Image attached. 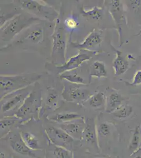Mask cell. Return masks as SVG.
<instances>
[{"instance_id": "1", "label": "cell", "mask_w": 141, "mask_h": 158, "mask_svg": "<svg viewBox=\"0 0 141 158\" xmlns=\"http://www.w3.org/2000/svg\"><path fill=\"white\" fill-rule=\"evenodd\" d=\"M38 73H27L15 76H1V95L2 98L9 94L27 88L40 79Z\"/></svg>"}, {"instance_id": "2", "label": "cell", "mask_w": 141, "mask_h": 158, "mask_svg": "<svg viewBox=\"0 0 141 158\" xmlns=\"http://www.w3.org/2000/svg\"><path fill=\"white\" fill-rule=\"evenodd\" d=\"M29 14L16 15L1 27V39L4 42L11 41L22 32L39 20Z\"/></svg>"}, {"instance_id": "3", "label": "cell", "mask_w": 141, "mask_h": 158, "mask_svg": "<svg viewBox=\"0 0 141 158\" xmlns=\"http://www.w3.org/2000/svg\"><path fill=\"white\" fill-rule=\"evenodd\" d=\"M22 8L30 11L40 18L53 21L57 18L58 13L53 7L34 0L18 1Z\"/></svg>"}, {"instance_id": "4", "label": "cell", "mask_w": 141, "mask_h": 158, "mask_svg": "<svg viewBox=\"0 0 141 158\" xmlns=\"http://www.w3.org/2000/svg\"><path fill=\"white\" fill-rule=\"evenodd\" d=\"M52 39V58L56 59V61L61 62V65L64 64L65 63L66 40L64 30L60 26L59 23L56 24Z\"/></svg>"}, {"instance_id": "5", "label": "cell", "mask_w": 141, "mask_h": 158, "mask_svg": "<svg viewBox=\"0 0 141 158\" xmlns=\"http://www.w3.org/2000/svg\"><path fill=\"white\" fill-rule=\"evenodd\" d=\"M108 7L110 15L112 16L116 24L121 43L123 32L122 27L127 25L123 3L121 1H110L108 3Z\"/></svg>"}, {"instance_id": "6", "label": "cell", "mask_w": 141, "mask_h": 158, "mask_svg": "<svg viewBox=\"0 0 141 158\" xmlns=\"http://www.w3.org/2000/svg\"><path fill=\"white\" fill-rule=\"evenodd\" d=\"M96 51L82 50L76 56H72L63 65H59L56 67L58 74H62L65 72L71 71L78 68L84 62L91 59Z\"/></svg>"}, {"instance_id": "7", "label": "cell", "mask_w": 141, "mask_h": 158, "mask_svg": "<svg viewBox=\"0 0 141 158\" xmlns=\"http://www.w3.org/2000/svg\"><path fill=\"white\" fill-rule=\"evenodd\" d=\"M45 133L54 146L64 148L71 150L74 139L61 128L51 127L45 129Z\"/></svg>"}, {"instance_id": "8", "label": "cell", "mask_w": 141, "mask_h": 158, "mask_svg": "<svg viewBox=\"0 0 141 158\" xmlns=\"http://www.w3.org/2000/svg\"><path fill=\"white\" fill-rule=\"evenodd\" d=\"M27 88L23 89L2 98L1 100H6V102L2 104L1 107L2 112L10 111L20 104H23L26 98L30 94V92L27 91Z\"/></svg>"}, {"instance_id": "9", "label": "cell", "mask_w": 141, "mask_h": 158, "mask_svg": "<svg viewBox=\"0 0 141 158\" xmlns=\"http://www.w3.org/2000/svg\"><path fill=\"white\" fill-rule=\"evenodd\" d=\"M85 126L84 118H79L69 122L62 123L60 128L65 132L70 137L76 140H82Z\"/></svg>"}, {"instance_id": "10", "label": "cell", "mask_w": 141, "mask_h": 158, "mask_svg": "<svg viewBox=\"0 0 141 158\" xmlns=\"http://www.w3.org/2000/svg\"><path fill=\"white\" fill-rule=\"evenodd\" d=\"M39 96L36 92H32L24 101L16 112L15 117L18 118H24L32 113L37 108L39 102Z\"/></svg>"}, {"instance_id": "11", "label": "cell", "mask_w": 141, "mask_h": 158, "mask_svg": "<svg viewBox=\"0 0 141 158\" xmlns=\"http://www.w3.org/2000/svg\"><path fill=\"white\" fill-rule=\"evenodd\" d=\"M62 95L63 99L68 101H80L89 99L91 97L88 90L73 85L65 86Z\"/></svg>"}, {"instance_id": "12", "label": "cell", "mask_w": 141, "mask_h": 158, "mask_svg": "<svg viewBox=\"0 0 141 158\" xmlns=\"http://www.w3.org/2000/svg\"><path fill=\"white\" fill-rule=\"evenodd\" d=\"M127 100L118 92L112 91L107 95L106 100V111L107 113H112L123 106V103Z\"/></svg>"}, {"instance_id": "13", "label": "cell", "mask_w": 141, "mask_h": 158, "mask_svg": "<svg viewBox=\"0 0 141 158\" xmlns=\"http://www.w3.org/2000/svg\"><path fill=\"white\" fill-rule=\"evenodd\" d=\"M114 51H115V58L113 62L112 66L114 70L115 76H122L125 73L129 70L130 68L129 61L122 52L118 50L114 47H112Z\"/></svg>"}, {"instance_id": "14", "label": "cell", "mask_w": 141, "mask_h": 158, "mask_svg": "<svg viewBox=\"0 0 141 158\" xmlns=\"http://www.w3.org/2000/svg\"><path fill=\"white\" fill-rule=\"evenodd\" d=\"M102 42V36L97 31H93L88 35L82 43H71L74 48H77L80 50H89V48L96 47L100 44Z\"/></svg>"}, {"instance_id": "15", "label": "cell", "mask_w": 141, "mask_h": 158, "mask_svg": "<svg viewBox=\"0 0 141 158\" xmlns=\"http://www.w3.org/2000/svg\"><path fill=\"white\" fill-rule=\"evenodd\" d=\"M10 146L13 151L18 154L29 157L36 156L35 153L27 146L21 135L11 139L10 141Z\"/></svg>"}, {"instance_id": "16", "label": "cell", "mask_w": 141, "mask_h": 158, "mask_svg": "<svg viewBox=\"0 0 141 158\" xmlns=\"http://www.w3.org/2000/svg\"><path fill=\"white\" fill-rule=\"evenodd\" d=\"M97 131L93 118H87L85 120L83 139L92 146H97Z\"/></svg>"}, {"instance_id": "17", "label": "cell", "mask_w": 141, "mask_h": 158, "mask_svg": "<svg viewBox=\"0 0 141 158\" xmlns=\"http://www.w3.org/2000/svg\"><path fill=\"white\" fill-rule=\"evenodd\" d=\"M43 38L44 31L43 28L41 27H37L32 29L30 32L27 34V36L20 41L22 42L27 41L32 43H39L43 41Z\"/></svg>"}, {"instance_id": "18", "label": "cell", "mask_w": 141, "mask_h": 158, "mask_svg": "<svg viewBox=\"0 0 141 158\" xmlns=\"http://www.w3.org/2000/svg\"><path fill=\"white\" fill-rule=\"evenodd\" d=\"M21 136L27 146L33 151L41 149L39 141L32 133L29 132H23L21 133Z\"/></svg>"}, {"instance_id": "19", "label": "cell", "mask_w": 141, "mask_h": 158, "mask_svg": "<svg viewBox=\"0 0 141 158\" xmlns=\"http://www.w3.org/2000/svg\"><path fill=\"white\" fill-rule=\"evenodd\" d=\"M92 77L97 78L107 77V69L103 62L96 61L92 64L90 72V77Z\"/></svg>"}, {"instance_id": "20", "label": "cell", "mask_w": 141, "mask_h": 158, "mask_svg": "<svg viewBox=\"0 0 141 158\" xmlns=\"http://www.w3.org/2000/svg\"><path fill=\"white\" fill-rule=\"evenodd\" d=\"M83 117L79 114L76 113H56V114L52 115L49 118L50 120L53 121L54 122L64 123L69 122L71 121L77 119L82 118Z\"/></svg>"}, {"instance_id": "21", "label": "cell", "mask_w": 141, "mask_h": 158, "mask_svg": "<svg viewBox=\"0 0 141 158\" xmlns=\"http://www.w3.org/2000/svg\"><path fill=\"white\" fill-rule=\"evenodd\" d=\"M106 97L103 92H98L89 99V106L94 109H100L106 105Z\"/></svg>"}, {"instance_id": "22", "label": "cell", "mask_w": 141, "mask_h": 158, "mask_svg": "<svg viewBox=\"0 0 141 158\" xmlns=\"http://www.w3.org/2000/svg\"><path fill=\"white\" fill-rule=\"evenodd\" d=\"M81 12L83 16L87 18H89L93 20H101L104 15V10L102 7L95 6L92 9L88 10H85L83 8L81 10Z\"/></svg>"}, {"instance_id": "23", "label": "cell", "mask_w": 141, "mask_h": 158, "mask_svg": "<svg viewBox=\"0 0 141 158\" xmlns=\"http://www.w3.org/2000/svg\"><path fill=\"white\" fill-rule=\"evenodd\" d=\"M60 77L62 79H65L69 82L72 83L75 85H86L84 79L81 76H79L77 72H73L71 71L65 72L61 74Z\"/></svg>"}, {"instance_id": "24", "label": "cell", "mask_w": 141, "mask_h": 158, "mask_svg": "<svg viewBox=\"0 0 141 158\" xmlns=\"http://www.w3.org/2000/svg\"><path fill=\"white\" fill-rule=\"evenodd\" d=\"M141 142V130L139 126H137L134 130L132 137L129 144V150L135 151L139 147Z\"/></svg>"}, {"instance_id": "25", "label": "cell", "mask_w": 141, "mask_h": 158, "mask_svg": "<svg viewBox=\"0 0 141 158\" xmlns=\"http://www.w3.org/2000/svg\"><path fill=\"white\" fill-rule=\"evenodd\" d=\"M133 111L132 106L130 105H123L121 108L112 113L116 118L123 119L130 117Z\"/></svg>"}, {"instance_id": "26", "label": "cell", "mask_w": 141, "mask_h": 158, "mask_svg": "<svg viewBox=\"0 0 141 158\" xmlns=\"http://www.w3.org/2000/svg\"><path fill=\"white\" fill-rule=\"evenodd\" d=\"M53 153L56 158H73V154L71 150L61 147L55 146Z\"/></svg>"}, {"instance_id": "27", "label": "cell", "mask_w": 141, "mask_h": 158, "mask_svg": "<svg viewBox=\"0 0 141 158\" xmlns=\"http://www.w3.org/2000/svg\"><path fill=\"white\" fill-rule=\"evenodd\" d=\"M18 118L16 117H7L1 120V131H4L6 130L11 128L12 126L16 124L18 120Z\"/></svg>"}, {"instance_id": "28", "label": "cell", "mask_w": 141, "mask_h": 158, "mask_svg": "<svg viewBox=\"0 0 141 158\" xmlns=\"http://www.w3.org/2000/svg\"><path fill=\"white\" fill-rule=\"evenodd\" d=\"M58 100V94L53 89L48 90V95L47 97L46 104L51 108H55L57 106Z\"/></svg>"}, {"instance_id": "29", "label": "cell", "mask_w": 141, "mask_h": 158, "mask_svg": "<svg viewBox=\"0 0 141 158\" xmlns=\"http://www.w3.org/2000/svg\"><path fill=\"white\" fill-rule=\"evenodd\" d=\"M111 126L106 122L101 123L97 128V132L101 137H106L111 133Z\"/></svg>"}, {"instance_id": "30", "label": "cell", "mask_w": 141, "mask_h": 158, "mask_svg": "<svg viewBox=\"0 0 141 158\" xmlns=\"http://www.w3.org/2000/svg\"><path fill=\"white\" fill-rule=\"evenodd\" d=\"M126 85L130 87H138L141 85V70H138L134 74L132 81L125 82Z\"/></svg>"}, {"instance_id": "31", "label": "cell", "mask_w": 141, "mask_h": 158, "mask_svg": "<svg viewBox=\"0 0 141 158\" xmlns=\"http://www.w3.org/2000/svg\"><path fill=\"white\" fill-rule=\"evenodd\" d=\"M64 24L66 27L70 30H73L77 26V21L74 19L72 18L66 19L65 21Z\"/></svg>"}, {"instance_id": "32", "label": "cell", "mask_w": 141, "mask_h": 158, "mask_svg": "<svg viewBox=\"0 0 141 158\" xmlns=\"http://www.w3.org/2000/svg\"><path fill=\"white\" fill-rule=\"evenodd\" d=\"M4 155L2 152H1V158H4Z\"/></svg>"}, {"instance_id": "33", "label": "cell", "mask_w": 141, "mask_h": 158, "mask_svg": "<svg viewBox=\"0 0 141 158\" xmlns=\"http://www.w3.org/2000/svg\"><path fill=\"white\" fill-rule=\"evenodd\" d=\"M140 33H141V32H140L139 33V34H140Z\"/></svg>"}]
</instances>
